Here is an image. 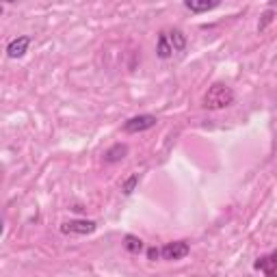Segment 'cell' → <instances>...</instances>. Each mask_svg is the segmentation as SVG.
Segmentation results:
<instances>
[{
  "instance_id": "4fadbf2b",
  "label": "cell",
  "mask_w": 277,
  "mask_h": 277,
  "mask_svg": "<svg viewBox=\"0 0 277 277\" xmlns=\"http://www.w3.org/2000/svg\"><path fill=\"white\" fill-rule=\"evenodd\" d=\"M273 18H275V13H273V9H267L262 13V20H260V24H258V32H262V31H267V26L273 22Z\"/></svg>"
},
{
  "instance_id": "ba28073f",
  "label": "cell",
  "mask_w": 277,
  "mask_h": 277,
  "mask_svg": "<svg viewBox=\"0 0 277 277\" xmlns=\"http://www.w3.org/2000/svg\"><path fill=\"white\" fill-rule=\"evenodd\" d=\"M219 0H186L184 2V7L191 9L193 13H204V11H213L219 7Z\"/></svg>"
},
{
  "instance_id": "7c38bea8",
  "label": "cell",
  "mask_w": 277,
  "mask_h": 277,
  "mask_svg": "<svg viewBox=\"0 0 277 277\" xmlns=\"http://www.w3.org/2000/svg\"><path fill=\"white\" fill-rule=\"evenodd\" d=\"M137 184H139V173H132V176H130L128 180L122 184V193L123 195H130L134 188H137Z\"/></svg>"
},
{
  "instance_id": "277c9868",
  "label": "cell",
  "mask_w": 277,
  "mask_h": 277,
  "mask_svg": "<svg viewBox=\"0 0 277 277\" xmlns=\"http://www.w3.org/2000/svg\"><path fill=\"white\" fill-rule=\"evenodd\" d=\"M188 251H191V247H188V243H184V241L167 243V245L160 249L162 258H165V260H173V262H176V260L186 258V256H188Z\"/></svg>"
},
{
  "instance_id": "52a82bcc",
  "label": "cell",
  "mask_w": 277,
  "mask_h": 277,
  "mask_svg": "<svg viewBox=\"0 0 277 277\" xmlns=\"http://www.w3.org/2000/svg\"><path fill=\"white\" fill-rule=\"evenodd\" d=\"M126 156H128V145H126V143H115L113 148H108V150L104 152V162L113 165V162L123 160Z\"/></svg>"
},
{
  "instance_id": "3957f363",
  "label": "cell",
  "mask_w": 277,
  "mask_h": 277,
  "mask_svg": "<svg viewBox=\"0 0 277 277\" xmlns=\"http://www.w3.org/2000/svg\"><path fill=\"white\" fill-rule=\"evenodd\" d=\"M95 221H87V219H74V221H67V223L61 225V232L63 234H80V236H87V234H93L95 232Z\"/></svg>"
},
{
  "instance_id": "7a4b0ae2",
  "label": "cell",
  "mask_w": 277,
  "mask_h": 277,
  "mask_svg": "<svg viewBox=\"0 0 277 277\" xmlns=\"http://www.w3.org/2000/svg\"><path fill=\"white\" fill-rule=\"evenodd\" d=\"M156 119L154 115H137L132 119H128L126 123H123V132L126 134H137V132H143V130H150L156 126Z\"/></svg>"
},
{
  "instance_id": "8fae6325",
  "label": "cell",
  "mask_w": 277,
  "mask_h": 277,
  "mask_svg": "<svg viewBox=\"0 0 277 277\" xmlns=\"http://www.w3.org/2000/svg\"><path fill=\"white\" fill-rule=\"evenodd\" d=\"M123 247H126L130 253H139L141 249H143V241H141L139 236L126 234V236H123Z\"/></svg>"
},
{
  "instance_id": "30bf717a",
  "label": "cell",
  "mask_w": 277,
  "mask_h": 277,
  "mask_svg": "<svg viewBox=\"0 0 277 277\" xmlns=\"http://www.w3.org/2000/svg\"><path fill=\"white\" fill-rule=\"evenodd\" d=\"M173 52L171 43H169V37H167V32H160L158 37V46H156V54H158L160 59H169Z\"/></svg>"
},
{
  "instance_id": "5b68a950",
  "label": "cell",
  "mask_w": 277,
  "mask_h": 277,
  "mask_svg": "<svg viewBox=\"0 0 277 277\" xmlns=\"http://www.w3.org/2000/svg\"><path fill=\"white\" fill-rule=\"evenodd\" d=\"M253 267H256L258 271H262L267 277H277V251L256 260V264H253Z\"/></svg>"
},
{
  "instance_id": "8992f818",
  "label": "cell",
  "mask_w": 277,
  "mask_h": 277,
  "mask_svg": "<svg viewBox=\"0 0 277 277\" xmlns=\"http://www.w3.org/2000/svg\"><path fill=\"white\" fill-rule=\"evenodd\" d=\"M29 46H31V37H26V35H22L18 37V39H13L7 46V54L11 59H20V57H24L26 50H29Z\"/></svg>"
},
{
  "instance_id": "9c48e42d",
  "label": "cell",
  "mask_w": 277,
  "mask_h": 277,
  "mask_svg": "<svg viewBox=\"0 0 277 277\" xmlns=\"http://www.w3.org/2000/svg\"><path fill=\"white\" fill-rule=\"evenodd\" d=\"M167 37H169V43H171V48L176 52H182L184 48H186V35L180 31V29H173L167 32Z\"/></svg>"
},
{
  "instance_id": "6da1fadb",
  "label": "cell",
  "mask_w": 277,
  "mask_h": 277,
  "mask_svg": "<svg viewBox=\"0 0 277 277\" xmlns=\"http://www.w3.org/2000/svg\"><path fill=\"white\" fill-rule=\"evenodd\" d=\"M230 104H234V91L223 83H215L206 91L202 100V106L208 108V111H219V108H225Z\"/></svg>"
},
{
  "instance_id": "5bb4252c",
  "label": "cell",
  "mask_w": 277,
  "mask_h": 277,
  "mask_svg": "<svg viewBox=\"0 0 277 277\" xmlns=\"http://www.w3.org/2000/svg\"><path fill=\"white\" fill-rule=\"evenodd\" d=\"M158 256H162V253H160L156 247H150V249H148V258H150V260H156Z\"/></svg>"
}]
</instances>
